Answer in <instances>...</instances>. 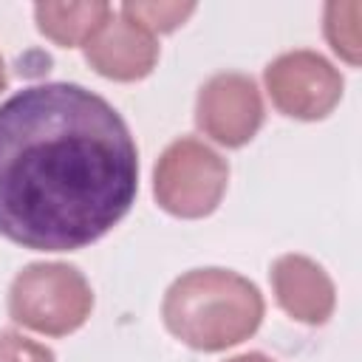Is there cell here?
I'll return each mask as SVG.
<instances>
[{"label":"cell","mask_w":362,"mask_h":362,"mask_svg":"<svg viewBox=\"0 0 362 362\" xmlns=\"http://www.w3.org/2000/svg\"><path fill=\"white\" fill-rule=\"evenodd\" d=\"M113 14L107 3H37L34 20L42 37L62 48L85 45L88 37Z\"/></svg>","instance_id":"cell-9"},{"label":"cell","mask_w":362,"mask_h":362,"mask_svg":"<svg viewBox=\"0 0 362 362\" xmlns=\"http://www.w3.org/2000/svg\"><path fill=\"white\" fill-rule=\"evenodd\" d=\"M88 65L113 82H139L158 62V42L150 31L113 11L82 45Z\"/></svg>","instance_id":"cell-7"},{"label":"cell","mask_w":362,"mask_h":362,"mask_svg":"<svg viewBox=\"0 0 362 362\" xmlns=\"http://www.w3.org/2000/svg\"><path fill=\"white\" fill-rule=\"evenodd\" d=\"M226 362H277V359H272V356H266V354H260V351H246V354L229 356Z\"/></svg>","instance_id":"cell-13"},{"label":"cell","mask_w":362,"mask_h":362,"mask_svg":"<svg viewBox=\"0 0 362 362\" xmlns=\"http://www.w3.org/2000/svg\"><path fill=\"white\" fill-rule=\"evenodd\" d=\"M6 88V62H3V57H0V90Z\"/></svg>","instance_id":"cell-14"},{"label":"cell","mask_w":362,"mask_h":362,"mask_svg":"<svg viewBox=\"0 0 362 362\" xmlns=\"http://www.w3.org/2000/svg\"><path fill=\"white\" fill-rule=\"evenodd\" d=\"M195 11V3H124L119 8L122 17L141 25L150 34H170L175 31L189 14Z\"/></svg>","instance_id":"cell-11"},{"label":"cell","mask_w":362,"mask_h":362,"mask_svg":"<svg viewBox=\"0 0 362 362\" xmlns=\"http://www.w3.org/2000/svg\"><path fill=\"white\" fill-rule=\"evenodd\" d=\"M263 96L257 82L240 71L212 74L195 96V124L198 130L221 147L249 144L263 124Z\"/></svg>","instance_id":"cell-6"},{"label":"cell","mask_w":362,"mask_h":362,"mask_svg":"<svg viewBox=\"0 0 362 362\" xmlns=\"http://www.w3.org/2000/svg\"><path fill=\"white\" fill-rule=\"evenodd\" d=\"M229 184V164L195 136H181L164 147L153 167L156 204L175 218H206L218 209Z\"/></svg>","instance_id":"cell-4"},{"label":"cell","mask_w":362,"mask_h":362,"mask_svg":"<svg viewBox=\"0 0 362 362\" xmlns=\"http://www.w3.org/2000/svg\"><path fill=\"white\" fill-rule=\"evenodd\" d=\"M277 305L303 325H325L337 308V288L328 272L305 255H280L269 269Z\"/></svg>","instance_id":"cell-8"},{"label":"cell","mask_w":362,"mask_h":362,"mask_svg":"<svg viewBox=\"0 0 362 362\" xmlns=\"http://www.w3.org/2000/svg\"><path fill=\"white\" fill-rule=\"evenodd\" d=\"M263 82L272 105L300 122L325 119L342 99L345 79L320 51L297 48L274 57L263 68Z\"/></svg>","instance_id":"cell-5"},{"label":"cell","mask_w":362,"mask_h":362,"mask_svg":"<svg viewBox=\"0 0 362 362\" xmlns=\"http://www.w3.org/2000/svg\"><path fill=\"white\" fill-rule=\"evenodd\" d=\"M359 3H328L325 6V40L348 65H359L362 59V37H359Z\"/></svg>","instance_id":"cell-10"},{"label":"cell","mask_w":362,"mask_h":362,"mask_svg":"<svg viewBox=\"0 0 362 362\" xmlns=\"http://www.w3.org/2000/svg\"><path fill=\"white\" fill-rule=\"evenodd\" d=\"M260 288L221 266L189 269L170 283L161 300L164 328L192 351L218 354L249 339L263 322Z\"/></svg>","instance_id":"cell-2"},{"label":"cell","mask_w":362,"mask_h":362,"mask_svg":"<svg viewBox=\"0 0 362 362\" xmlns=\"http://www.w3.org/2000/svg\"><path fill=\"white\" fill-rule=\"evenodd\" d=\"M0 362H57L54 351L20 331H0Z\"/></svg>","instance_id":"cell-12"},{"label":"cell","mask_w":362,"mask_h":362,"mask_svg":"<svg viewBox=\"0 0 362 362\" xmlns=\"http://www.w3.org/2000/svg\"><path fill=\"white\" fill-rule=\"evenodd\" d=\"M6 305L17 325L45 337H68L88 322L93 288L71 263L34 260L14 274Z\"/></svg>","instance_id":"cell-3"},{"label":"cell","mask_w":362,"mask_h":362,"mask_svg":"<svg viewBox=\"0 0 362 362\" xmlns=\"http://www.w3.org/2000/svg\"><path fill=\"white\" fill-rule=\"evenodd\" d=\"M139 192L122 113L79 82H40L0 105V235L34 252L105 238Z\"/></svg>","instance_id":"cell-1"}]
</instances>
